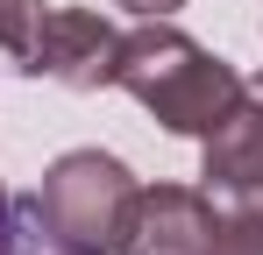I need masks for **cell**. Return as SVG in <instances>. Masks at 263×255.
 Masks as SVG:
<instances>
[{
  "mask_svg": "<svg viewBox=\"0 0 263 255\" xmlns=\"http://www.w3.org/2000/svg\"><path fill=\"white\" fill-rule=\"evenodd\" d=\"M135 170L107 149H64L57 163L43 170L36 199H29V220L50 248L64 255H121V234H128V206H135Z\"/></svg>",
  "mask_w": 263,
  "mask_h": 255,
  "instance_id": "2",
  "label": "cell"
},
{
  "mask_svg": "<svg viewBox=\"0 0 263 255\" xmlns=\"http://www.w3.org/2000/svg\"><path fill=\"white\" fill-rule=\"evenodd\" d=\"M199 177H206V192H220V199L263 192V99L249 85H242V99L199 135Z\"/></svg>",
  "mask_w": 263,
  "mask_h": 255,
  "instance_id": "5",
  "label": "cell"
},
{
  "mask_svg": "<svg viewBox=\"0 0 263 255\" xmlns=\"http://www.w3.org/2000/svg\"><path fill=\"white\" fill-rule=\"evenodd\" d=\"M0 255H22V234H14L7 220H0Z\"/></svg>",
  "mask_w": 263,
  "mask_h": 255,
  "instance_id": "9",
  "label": "cell"
},
{
  "mask_svg": "<svg viewBox=\"0 0 263 255\" xmlns=\"http://www.w3.org/2000/svg\"><path fill=\"white\" fill-rule=\"evenodd\" d=\"M114 64H121V29L100 7H50L43 14V42L29 57V78L100 92V85H114Z\"/></svg>",
  "mask_w": 263,
  "mask_h": 255,
  "instance_id": "3",
  "label": "cell"
},
{
  "mask_svg": "<svg viewBox=\"0 0 263 255\" xmlns=\"http://www.w3.org/2000/svg\"><path fill=\"white\" fill-rule=\"evenodd\" d=\"M242 85H249V92H256V99H263V71H256V78H242Z\"/></svg>",
  "mask_w": 263,
  "mask_h": 255,
  "instance_id": "10",
  "label": "cell"
},
{
  "mask_svg": "<svg viewBox=\"0 0 263 255\" xmlns=\"http://www.w3.org/2000/svg\"><path fill=\"white\" fill-rule=\"evenodd\" d=\"M206 255H263V192H242L214 213Z\"/></svg>",
  "mask_w": 263,
  "mask_h": 255,
  "instance_id": "6",
  "label": "cell"
},
{
  "mask_svg": "<svg viewBox=\"0 0 263 255\" xmlns=\"http://www.w3.org/2000/svg\"><path fill=\"white\" fill-rule=\"evenodd\" d=\"M114 85L128 92L142 114L171 128V135H206V128L242 99V71L214 57L206 42H192L178 22H142L121 36V64Z\"/></svg>",
  "mask_w": 263,
  "mask_h": 255,
  "instance_id": "1",
  "label": "cell"
},
{
  "mask_svg": "<svg viewBox=\"0 0 263 255\" xmlns=\"http://www.w3.org/2000/svg\"><path fill=\"white\" fill-rule=\"evenodd\" d=\"M43 14L50 0H0V50L29 71V57H36V42H43Z\"/></svg>",
  "mask_w": 263,
  "mask_h": 255,
  "instance_id": "7",
  "label": "cell"
},
{
  "mask_svg": "<svg viewBox=\"0 0 263 255\" xmlns=\"http://www.w3.org/2000/svg\"><path fill=\"white\" fill-rule=\"evenodd\" d=\"M206 234H214L206 184H142L128 206L121 255H206Z\"/></svg>",
  "mask_w": 263,
  "mask_h": 255,
  "instance_id": "4",
  "label": "cell"
},
{
  "mask_svg": "<svg viewBox=\"0 0 263 255\" xmlns=\"http://www.w3.org/2000/svg\"><path fill=\"white\" fill-rule=\"evenodd\" d=\"M7 213H14V206H7V192H0V220H7Z\"/></svg>",
  "mask_w": 263,
  "mask_h": 255,
  "instance_id": "11",
  "label": "cell"
},
{
  "mask_svg": "<svg viewBox=\"0 0 263 255\" xmlns=\"http://www.w3.org/2000/svg\"><path fill=\"white\" fill-rule=\"evenodd\" d=\"M114 7H128L135 22H171V14L185 7V0H114Z\"/></svg>",
  "mask_w": 263,
  "mask_h": 255,
  "instance_id": "8",
  "label": "cell"
}]
</instances>
